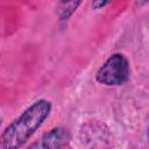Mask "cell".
Returning a JSON list of instances; mask_svg holds the SVG:
<instances>
[{
  "label": "cell",
  "instance_id": "3",
  "mask_svg": "<svg viewBox=\"0 0 149 149\" xmlns=\"http://www.w3.org/2000/svg\"><path fill=\"white\" fill-rule=\"evenodd\" d=\"M70 133L64 127H56L44 133L40 139L38 143H35L31 147L47 148V149H61L69 147L70 142Z\"/></svg>",
  "mask_w": 149,
  "mask_h": 149
},
{
  "label": "cell",
  "instance_id": "1",
  "mask_svg": "<svg viewBox=\"0 0 149 149\" xmlns=\"http://www.w3.org/2000/svg\"><path fill=\"white\" fill-rule=\"evenodd\" d=\"M51 101L38 99L14 119L0 135V148L23 147L51 113Z\"/></svg>",
  "mask_w": 149,
  "mask_h": 149
},
{
  "label": "cell",
  "instance_id": "2",
  "mask_svg": "<svg viewBox=\"0 0 149 149\" xmlns=\"http://www.w3.org/2000/svg\"><path fill=\"white\" fill-rule=\"evenodd\" d=\"M129 73L130 68L127 57L123 54L115 52L98 69L95 80L105 86H120L128 80Z\"/></svg>",
  "mask_w": 149,
  "mask_h": 149
},
{
  "label": "cell",
  "instance_id": "4",
  "mask_svg": "<svg viewBox=\"0 0 149 149\" xmlns=\"http://www.w3.org/2000/svg\"><path fill=\"white\" fill-rule=\"evenodd\" d=\"M83 0H58L56 6V14L59 21H68L78 9Z\"/></svg>",
  "mask_w": 149,
  "mask_h": 149
},
{
  "label": "cell",
  "instance_id": "5",
  "mask_svg": "<svg viewBox=\"0 0 149 149\" xmlns=\"http://www.w3.org/2000/svg\"><path fill=\"white\" fill-rule=\"evenodd\" d=\"M111 1L112 0H92V7H93V9L98 10V9L106 7Z\"/></svg>",
  "mask_w": 149,
  "mask_h": 149
}]
</instances>
